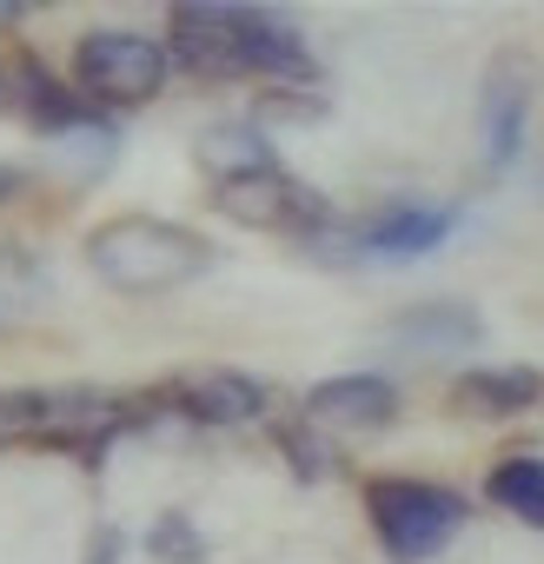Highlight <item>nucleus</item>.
<instances>
[{
    "instance_id": "dca6fc26",
    "label": "nucleus",
    "mask_w": 544,
    "mask_h": 564,
    "mask_svg": "<svg viewBox=\"0 0 544 564\" xmlns=\"http://www.w3.org/2000/svg\"><path fill=\"white\" fill-rule=\"evenodd\" d=\"M485 498H491L498 511H511L518 524H531V531H544V458H531V452H518V458H504V465H491V478H485Z\"/></svg>"
},
{
    "instance_id": "f8f14e48",
    "label": "nucleus",
    "mask_w": 544,
    "mask_h": 564,
    "mask_svg": "<svg viewBox=\"0 0 544 564\" xmlns=\"http://www.w3.org/2000/svg\"><path fill=\"white\" fill-rule=\"evenodd\" d=\"M544 399V372L531 366H471L451 379V405L465 419H524Z\"/></svg>"
},
{
    "instance_id": "9d476101",
    "label": "nucleus",
    "mask_w": 544,
    "mask_h": 564,
    "mask_svg": "<svg viewBox=\"0 0 544 564\" xmlns=\"http://www.w3.org/2000/svg\"><path fill=\"white\" fill-rule=\"evenodd\" d=\"M239 67L246 80H280V87H319V61L306 34L265 8H239Z\"/></svg>"
},
{
    "instance_id": "39448f33",
    "label": "nucleus",
    "mask_w": 544,
    "mask_h": 564,
    "mask_svg": "<svg viewBox=\"0 0 544 564\" xmlns=\"http://www.w3.org/2000/svg\"><path fill=\"white\" fill-rule=\"evenodd\" d=\"M458 232V206H432V199H385L379 213H366L359 226H339L346 259H425Z\"/></svg>"
},
{
    "instance_id": "2eb2a0df",
    "label": "nucleus",
    "mask_w": 544,
    "mask_h": 564,
    "mask_svg": "<svg viewBox=\"0 0 544 564\" xmlns=\"http://www.w3.org/2000/svg\"><path fill=\"white\" fill-rule=\"evenodd\" d=\"M113 153H120V133H113V120H100V113H87L80 127H67V133L47 140V160H54L67 180H100V173L113 166Z\"/></svg>"
},
{
    "instance_id": "aec40b11",
    "label": "nucleus",
    "mask_w": 544,
    "mask_h": 564,
    "mask_svg": "<svg viewBox=\"0 0 544 564\" xmlns=\"http://www.w3.org/2000/svg\"><path fill=\"white\" fill-rule=\"evenodd\" d=\"M28 193V173L14 166V160H0V206H8V199H21Z\"/></svg>"
},
{
    "instance_id": "9b49d317",
    "label": "nucleus",
    "mask_w": 544,
    "mask_h": 564,
    "mask_svg": "<svg viewBox=\"0 0 544 564\" xmlns=\"http://www.w3.org/2000/svg\"><path fill=\"white\" fill-rule=\"evenodd\" d=\"M399 419V386L379 372H339L319 379L306 392V425H333V432H385Z\"/></svg>"
},
{
    "instance_id": "20e7f679",
    "label": "nucleus",
    "mask_w": 544,
    "mask_h": 564,
    "mask_svg": "<svg viewBox=\"0 0 544 564\" xmlns=\"http://www.w3.org/2000/svg\"><path fill=\"white\" fill-rule=\"evenodd\" d=\"M213 206L232 219V226H252V232H286L300 246H319L339 213L326 193H313L306 180H293L286 166H272V173H252V180H232V186H213Z\"/></svg>"
},
{
    "instance_id": "1a4fd4ad",
    "label": "nucleus",
    "mask_w": 544,
    "mask_h": 564,
    "mask_svg": "<svg viewBox=\"0 0 544 564\" xmlns=\"http://www.w3.org/2000/svg\"><path fill=\"white\" fill-rule=\"evenodd\" d=\"M265 386L252 379V372H226V366H213V372H186V379H173L166 392H160V405L179 419V425H252V419H265Z\"/></svg>"
},
{
    "instance_id": "423d86ee",
    "label": "nucleus",
    "mask_w": 544,
    "mask_h": 564,
    "mask_svg": "<svg viewBox=\"0 0 544 564\" xmlns=\"http://www.w3.org/2000/svg\"><path fill=\"white\" fill-rule=\"evenodd\" d=\"M94 107L34 54V47H0V120H21V127H34L41 140H54V133H67V127H80Z\"/></svg>"
},
{
    "instance_id": "ddd939ff",
    "label": "nucleus",
    "mask_w": 544,
    "mask_h": 564,
    "mask_svg": "<svg viewBox=\"0 0 544 564\" xmlns=\"http://www.w3.org/2000/svg\"><path fill=\"white\" fill-rule=\"evenodd\" d=\"M193 153H199V173H206L213 186H232V180H252V173H272V166H280V153H272L265 127H252V120L206 127Z\"/></svg>"
},
{
    "instance_id": "f3484780",
    "label": "nucleus",
    "mask_w": 544,
    "mask_h": 564,
    "mask_svg": "<svg viewBox=\"0 0 544 564\" xmlns=\"http://www.w3.org/2000/svg\"><path fill=\"white\" fill-rule=\"evenodd\" d=\"M146 551L160 564H206V538H199V524L186 511H160L153 531H146Z\"/></svg>"
},
{
    "instance_id": "f03ea898",
    "label": "nucleus",
    "mask_w": 544,
    "mask_h": 564,
    "mask_svg": "<svg viewBox=\"0 0 544 564\" xmlns=\"http://www.w3.org/2000/svg\"><path fill=\"white\" fill-rule=\"evenodd\" d=\"M366 518H372L392 564H425L465 531L471 505L451 485H432V478H372L366 485Z\"/></svg>"
},
{
    "instance_id": "a211bd4d",
    "label": "nucleus",
    "mask_w": 544,
    "mask_h": 564,
    "mask_svg": "<svg viewBox=\"0 0 544 564\" xmlns=\"http://www.w3.org/2000/svg\"><path fill=\"white\" fill-rule=\"evenodd\" d=\"M272 438H280V452H286V465H293V478L300 485H319V478H333V445L300 419V425H280V432H272Z\"/></svg>"
},
{
    "instance_id": "6e6552de",
    "label": "nucleus",
    "mask_w": 544,
    "mask_h": 564,
    "mask_svg": "<svg viewBox=\"0 0 544 564\" xmlns=\"http://www.w3.org/2000/svg\"><path fill=\"white\" fill-rule=\"evenodd\" d=\"M524 120H531V61L524 54H498L485 67V94H478V133H485V166L491 173L518 166Z\"/></svg>"
},
{
    "instance_id": "7ed1b4c3",
    "label": "nucleus",
    "mask_w": 544,
    "mask_h": 564,
    "mask_svg": "<svg viewBox=\"0 0 544 564\" xmlns=\"http://www.w3.org/2000/svg\"><path fill=\"white\" fill-rule=\"evenodd\" d=\"M166 47L133 28H94L74 47V94L87 107H146L166 94Z\"/></svg>"
},
{
    "instance_id": "0eeeda50",
    "label": "nucleus",
    "mask_w": 544,
    "mask_h": 564,
    "mask_svg": "<svg viewBox=\"0 0 544 564\" xmlns=\"http://www.w3.org/2000/svg\"><path fill=\"white\" fill-rule=\"evenodd\" d=\"M166 61L186 67L193 80H246L239 67V8L226 0H186L166 14Z\"/></svg>"
},
{
    "instance_id": "4468645a",
    "label": "nucleus",
    "mask_w": 544,
    "mask_h": 564,
    "mask_svg": "<svg viewBox=\"0 0 544 564\" xmlns=\"http://www.w3.org/2000/svg\"><path fill=\"white\" fill-rule=\"evenodd\" d=\"M385 333H392L399 346H412V352H471V346L485 339V319H478L465 300H425V306L399 313Z\"/></svg>"
},
{
    "instance_id": "6ab92c4d",
    "label": "nucleus",
    "mask_w": 544,
    "mask_h": 564,
    "mask_svg": "<svg viewBox=\"0 0 544 564\" xmlns=\"http://www.w3.org/2000/svg\"><path fill=\"white\" fill-rule=\"evenodd\" d=\"M326 113V94H313V87H265L259 94V107H252V127H265V120H319Z\"/></svg>"
},
{
    "instance_id": "f257e3e1",
    "label": "nucleus",
    "mask_w": 544,
    "mask_h": 564,
    "mask_svg": "<svg viewBox=\"0 0 544 564\" xmlns=\"http://www.w3.org/2000/svg\"><path fill=\"white\" fill-rule=\"evenodd\" d=\"M87 265H94L100 286H113L127 300H153V293H173L186 279H199L213 265V246L179 219L120 213V219L87 232Z\"/></svg>"
}]
</instances>
